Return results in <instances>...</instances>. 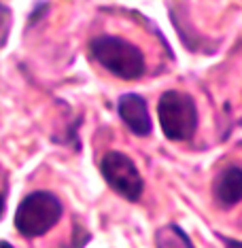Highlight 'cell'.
<instances>
[{
	"label": "cell",
	"instance_id": "1",
	"mask_svg": "<svg viewBox=\"0 0 242 248\" xmlns=\"http://www.w3.org/2000/svg\"><path fill=\"white\" fill-rule=\"evenodd\" d=\"M89 53L102 68L123 81H136L147 70L143 51L119 36H96L89 43Z\"/></svg>",
	"mask_w": 242,
	"mask_h": 248
},
{
	"label": "cell",
	"instance_id": "2",
	"mask_svg": "<svg viewBox=\"0 0 242 248\" xmlns=\"http://www.w3.org/2000/svg\"><path fill=\"white\" fill-rule=\"evenodd\" d=\"M62 202L49 191H34L21 200L15 212V229L24 238H38L51 231L62 217Z\"/></svg>",
	"mask_w": 242,
	"mask_h": 248
},
{
	"label": "cell",
	"instance_id": "3",
	"mask_svg": "<svg viewBox=\"0 0 242 248\" xmlns=\"http://www.w3.org/2000/svg\"><path fill=\"white\" fill-rule=\"evenodd\" d=\"M157 119L168 140H189L198 129V108L194 98L183 92H166L157 102Z\"/></svg>",
	"mask_w": 242,
	"mask_h": 248
},
{
	"label": "cell",
	"instance_id": "4",
	"mask_svg": "<svg viewBox=\"0 0 242 248\" xmlns=\"http://www.w3.org/2000/svg\"><path fill=\"white\" fill-rule=\"evenodd\" d=\"M100 172L106 185L121 195L128 202H138L145 191V183L140 176L136 163H134L126 153L119 151H109L104 153L102 161H100Z\"/></svg>",
	"mask_w": 242,
	"mask_h": 248
},
{
	"label": "cell",
	"instance_id": "5",
	"mask_svg": "<svg viewBox=\"0 0 242 248\" xmlns=\"http://www.w3.org/2000/svg\"><path fill=\"white\" fill-rule=\"evenodd\" d=\"M121 121L130 127V132L134 136H149L153 129V121H151L149 108H147V100L138 93H126L119 98L117 104Z\"/></svg>",
	"mask_w": 242,
	"mask_h": 248
},
{
	"label": "cell",
	"instance_id": "6",
	"mask_svg": "<svg viewBox=\"0 0 242 248\" xmlns=\"http://www.w3.org/2000/svg\"><path fill=\"white\" fill-rule=\"evenodd\" d=\"M212 195L219 208L229 210L240 202L242 197V170L240 166H227L217 174L212 183Z\"/></svg>",
	"mask_w": 242,
	"mask_h": 248
},
{
	"label": "cell",
	"instance_id": "7",
	"mask_svg": "<svg viewBox=\"0 0 242 248\" xmlns=\"http://www.w3.org/2000/svg\"><path fill=\"white\" fill-rule=\"evenodd\" d=\"M155 248H194V244L178 225H166L155 233Z\"/></svg>",
	"mask_w": 242,
	"mask_h": 248
},
{
	"label": "cell",
	"instance_id": "8",
	"mask_svg": "<svg viewBox=\"0 0 242 248\" xmlns=\"http://www.w3.org/2000/svg\"><path fill=\"white\" fill-rule=\"evenodd\" d=\"M225 244H227V248H242L238 240H225Z\"/></svg>",
	"mask_w": 242,
	"mask_h": 248
},
{
	"label": "cell",
	"instance_id": "9",
	"mask_svg": "<svg viewBox=\"0 0 242 248\" xmlns=\"http://www.w3.org/2000/svg\"><path fill=\"white\" fill-rule=\"evenodd\" d=\"M2 212H4V200H2V195H0V217H2Z\"/></svg>",
	"mask_w": 242,
	"mask_h": 248
},
{
	"label": "cell",
	"instance_id": "10",
	"mask_svg": "<svg viewBox=\"0 0 242 248\" xmlns=\"http://www.w3.org/2000/svg\"><path fill=\"white\" fill-rule=\"evenodd\" d=\"M0 248H13V246H11L9 242H0Z\"/></svg>",
	"mask_w": 242,
	"mask_h": 248
}]
</instances>
